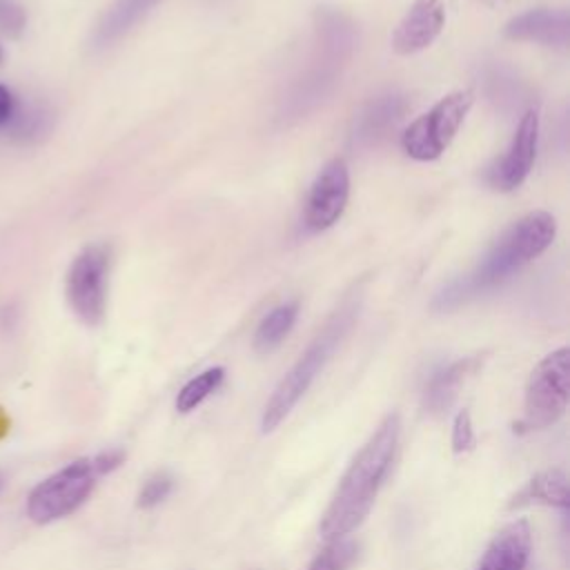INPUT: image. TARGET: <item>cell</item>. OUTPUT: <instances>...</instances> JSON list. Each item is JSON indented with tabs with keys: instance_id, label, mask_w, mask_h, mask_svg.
Listing matches in <instances>:
<instances>
[{
	"instance_id": "1",
	"label": "cell",
	"mask_w": 570,
	"mask_h": 570,
	"mask_svg": "<svg viewBox=\"0 0 570 570\" xmlns=\"http://www.w3.org/2000/svg\"><path fill=\"white\" fill-rule=\"evenodd\" d=\"M399 414H387L365 445L356 452L345 474L341 476L330 505L323 512L318 532L323 541L350 537L370 514L376 494L394 463L399 445Z\"/></svg>"
},
{
	"instance_id": "2",
	"label": "cell",
	"mask_w": 570,
	"mask_h": 570,
	"mask_svg": "<svg viewBox=\"0 0 570 570\" xmlns=\"http://www.w3.org/2000/svg\"><path fill=\"white\" fill-rule=\"evenodd\" d=\"M557 236V220L548 212H530L519 218L505 234L492 245L483 261L468 272L450 281L432 301V309L450 312L472 298L503 285L523 265L543 254Z\"/></svg>"
},
{
	"instance_id": "3",
	"label": "cell",
	"mask_w": 570,
	"mask_h": 570,
	"mask_svg": "<svg viewBox=\"0 0 570 570\" xmlns=\"http://www.w3.org/2000/svg\"><path fill=\"white\" fill-rule=\"evenodd\" d=\"M356 316V301L347 298L323 325V330L314 336V341L305 347L292 370L281 379L274 387L272 396L267 399L263 414H261V432H272L301 401V396L309 390L318 372L325 367L334 350L341 345L345 334L350 332Z\"/></svg>"
},
{
	"instance_id": "4",
	"label": "cell",
	"mask_w": 570,
	"mask_h": 570,
	"mask_svg": "<svg viewBox=\"0 0 570 570\" xmlns=\"http://www.w3.org/2000/svg\"><path fill=\"white\" fill-rule=\"evenodd\" d=\"M125 461L120 450H105L82 456L40 481L27 497V514L33 523H53L76 512L98 485V479L114 472Z\"/></svg>"
},
{
	"instance_id": "5",
	"label": "cell",
	"mask_w": 570,
	"mask_h": 570,
	"mask_svg": "<svg viewBox=\"0 0 570 570\" xmlns=\"http://www.w3.org/2000/svg\"><path fill=\"white\" fill-rule=\"evenodd\" d=\"M570 399V350L559 347L530 372L523 401L525 430H546L561 419Z\"/></svg>"
},
{
	"instance_id": "6",
	"label": "cell",
	"mask_w": 570,
	"mask_h": 570,
	"mask_svg": "<svg viewBox=\"0 0 570 570\" xmlns=\"http://www.w3.org/2000/svg\"><path fill=\"white\" fill-rule=\"evenodd\" d=\"M474 94L459 89L443 96L430 111L412 120L401 134L403 151L414 160H434L452 142L463 118L472 107Z\"/></svg>"
},
{
	"instance_id": "7",
	"label": "cell",
	"mask_w": 570,
	"mask_h": 570,
	"mask_svg": "<svg viewBox=\"0 0 570 570\" xmlns=\"http://www.w3.org/2000/svg\"><path fill=\"white\" fill-rule=\"evenodd\" d=\"M109 247L102 243L87 245L67 272V301L85 325H98L107 307Z\"/></svg>"
},
{
	"instance_id": "8",
	"label": "cell",
	"mask_w": 570,
	"mask_h": 570,
	"mask_svg": "<svg viewBox=\"0 0 570 570\" xmlns=\"http://www.w3.org/2000/svg\"><path fill=\"white\" fill-rule=\"evenodd\" d=\"M350 198V171L343 158H332L316 174L307 205H305V225L312 232H323L332 227L345 212Z\"/></svg>"
},
{
	"instance_id": "9",
	"label": "cell",
	"mask_w": 570,
	"mask_h": 570,
	"mask_svg": "<svg viewBox=\"0 0 570 570\" xmlns=\"http://www.w3.org/2000/svg\"><path fill=\"white\" fill-rule=\"evenodd\" d=\"M537 142H539V116L534 109H528L517 125V131L508 151L485 174V180L490 183V187L499 191L517 189L532 169V163L537 158Z\"/></svg>"
},
{
	"instance_id": "10",
	"label": "cell",
	"mask_w": 570,
	"mask_h": 570,
	"mask_svg": "<svg viewBox=\"0 0 570 570\" xmlns=\"http://www.w3.org/2000/svg\"><path fill=\"white\" fill-rule=\"evenodd\" d=\"M445 24L443 0H414L392 33V49L401 56L430 47Z\"/></svg>"
},
{
	"instance_id": "11",
	"label": "cell",
	"mask_w": 570,
	"mask_h": 570,
	"mask_svg": "<svg viewBox=\"0 0 570 570\" xmlns=\"http://www.w3.org/2000/svg\"><path fill=\"white\" fill-rule=\"evenodd\" d=\"M503 33L510 40L566 49L570 40V16L566 9H530L508 20Z\"/></svg>"
},
{
	"instance_id": "12",
	"label": "cell",
	"mask_w": 570,
	"mask_h": 570,
	"mask_svg": "<svg viewBox=\"0 0 570 570\" xmlns=\"http://www.w3.org/2000/svg\"><path fill=\"white\" fill-rule=\"evenodd\" d=\"M530 550L532 532L528 521H510L492 537L474 570H525Z\"/></svg>"
},
{
	"instance_id": "13",
	"label": "cell",
	"mask_w": 570,
	"mask_h": 570,
	"mask_svg": "<svg viewBox=\"0 0 570 570\" xmlns=\"http://www.w3.org/2000/svg\"><path fill=\"white\" fill-rule=\"evenodd\" d=\"M407 102L399 94H383L372 98L354 118L350 140L354 147L376 145L401 120Z\"/></svg>"
},
{
	"instance_id": "14",
	"label": "cell",
	"mask_w": 570,
	"mask_h": 570,
	"mask_svg": "<svg viewBox=\"0 0 570 570\" xmlns=\"http://www.w3.org/2000/svg\"><path fill=\"white\" fill-rule=\"evenodd\" d=\"M481 358L479 356H468V358H459L441 370H436L423 390V407L430 414H443L452 401L456 399V392L461 387V383L479 367Z\"/></svg>"
},
{
	"instance_id": "15",
	"label": "cell",
	"mask_w": 570,
	"mask_h": 570,
	"mask_svg": "<svg viewBox=\"0 0 570 570\" xmlns=\"http://www.w3.org/2000/svg\"><path fill=\"white\" fill-rule=\"evenodd\" d=\"M160 0H116L94 29L91 45L96 49L109 47L125 36L138 20H142Z\"/></svg>"
},
{
	"instance_id": "16",
	"label": "cell",
	"mask_w": 570,
	"mask_h": 570,
	"mask_svg": "<svg viewBox=\"0 0 570 570\" xmlns=\"http://www.w3.org/2000/svg\"><path fill=\"white\" fill-rule=\"evenodd\" d=\"M568 481L561 470H543L532 476L508 503V508H523V505H552V508H568Z\"/></svg>"
},
{
	"instance_id": "17",
	"label": "cell",
	"mask_w": 570,
	"mask_h": 570,
	"mask_svg": "<svg viewBox=\"0 0 570 570\" xmlns=\"http://www.w3.org/2000/svg\"><path fill=\"white\" fill-rule=\"evenodd\" d=\"M298 316V303L289 301L283 303L278 307H274L256 327L254 334V347L258 352H272L274 347H278L283 343V338L289 334V330L294 327Z\"/></svg>"
},
{
	"instance_id": "18",
	"label": "cell",
	"mask_w": 570,
	"mask_h": 570,
	"mask_svg": "<svg viewBox=\"0 0 570 570\" xmlns=\"http://www.w3.org/2000/svg\"><path fill=\"white\" fill-rule=\"evenodd\" d=\"M223 379H225V370L223 367H209V370H205V372H200V374H196L194 379H189L183 387H180V392H178V396H176V410L180 412V414H187V412H191V410H196L212 392H216L218 390V385L223 383Z\"/></svg>"
},
{
	"instance_id": "19",
	"label": "cell",
	"mask_w": 570,
	"mask_h": 570,
	"mask_svg": "<svg viewBox=\"0 0 570 570\" xmlns=\"http://www.w3.org/2000/svg\"><path fill=\"white\" fill-rule=\"evenodd\" d=\"M358 559V543L350 537L325 541L305 570H350Z\"/></svg>"
},
{
	"instance_id": "20",
	"label": "cell",
	"mask_w": 570,
	"mask_h": 570,
	"mask_svg": "<svg viewBox=\"0 0 570 570\" xmlns=\"http://www.w3.org/2000/svg\"><path fill=\"white\" fill-rule=\"evenodd\" d=\"M171 488H174L171 474L165 472V470H158V472H154V474L140 485L138 497H136V505H138L140 510H151V508H156L160 501L167 499V494L171 492Z\"/></svg>"
},
{
	"instance_id": "21",
	"label": "cell",
	"mask_w": 570,
	"mask_h": 570,
	"mask_svg": "<svg viewBox=\"0 0 570 570\" xmlns=\"http://www.w3.org/2000/svg\"><path fill=\"white\" fill-rule=\"evenodd\" d=\"M450 443H452V452H454V454H463V452H468V450L472 448V443H474V430H472V419H470V412H468V410H461V412L454 416Z\"/></svg>"
},
{
	"instance_id": "22",
	"label": "cell",
	"mask_w": 570,
	"mask_h": 570,
	"mask_svg": "<svg viewBox=\"0 0 570 570\" xmlns=\"http://www.w3.org/2000/svg\"><path fill=\"white\" fill-rule=\"evenodd\" d=\"M24 29V11L13 0H0V31L7 36H20Z\"/></svg>"
},
{
	"instance_id": "23",
	"label": "cell",
	"mask_w": 570,
	"mask_h": 570,
	"mask_svg": "<svg viewBox=\"0 0 570 570\" xmlns=\"http://www.w3.org/2000/svg\"><path fill=\"white\" fill-rule=\"evenodd\" d=\"M13 114H16V100H13L11 91L4 85H0V127L11 122Z\"/></svg>"
},
{
	"instance_id": "24",
	"label": "cell",
	"mask_w": 570,
	"mask_h": 570,
	"mask_svg": "<svg viewBox=\"0 0 570 570\" xmlns=\"http://www.w3.org/2000/svg\"><path fill=\"white\" fill-rule=\"evenodd\" d=\"M9 430H11V419H9V414L0 407V441L9 434Z\"/></svg>"
},
{
	"instance_id": "25",
	"label": "cell",
	"mask_w": 570,
	"mask_h": 570,
	"mask_svg": "<svg viewBox=\"0 0 570 570\" xmlns=\"http://www.w3.org/2000/svg\"><path fill=\"white\" fill-rule=\"evenodd\" d=\"M2 483H4V481H2V476H0V490H2Z\"/></svg>"
},
{
	"instance_id": "26",
	"label": "cell",
	"mask_w": 570,
	"mask_h": 570,
	"mask_svg": "<svg viewBox=\"0 0 570 570\" xmlns=\"http://www.w3.org/2000/svg\"><path fill=\"white\" fill-rule=\"evenodd\" d=\"M0 60H2V49H0Z\"/></svg>"
}]
</instances>
